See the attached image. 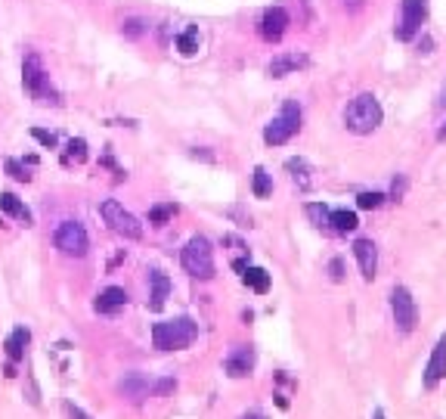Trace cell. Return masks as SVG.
Masks as SVG:
<instances>
[{"label":"cell","mask_w":446,"mask_h":419,"mask_svg":"<svg viewBox=\"0 0 446 419\" xmlns=\"http://www.w3.org/2000/svg\"><path fill=\"white\" fill-rule=\"evenodd\" d=\"M198 338V323L192 317H174L152 326V342L158 351H183Z\"/></svg>","instance_id":"obj_1"},{"label":"cell","mask_w":446,"mask_h":419,"mask_svg":"<svg viewBox=\"0 0 446 419\" xmlns=\"http://www.w3.org/2000/svg\"><path fill=\"white\" fill-rule=\"evenodd\" d=\"M344 124H348L350 134H372V131L381 124V106H378V99L372 97V93H359L354 103L344 109Z\"/></svg>","instance_id":"obj_2"},{"label":"cell","mask_w":446,"mask_h":419,"mask_svg":"<svg viewBox=\"0 0 446 419\" xmlns=\"http://www.w3.org/2000/svg\"><path fill=\"white\" fill-rule=\"evenodd\" d=\"M298 131H301V106H298L295 99H285L282 112H279L267 128H264V143L282 146V143H289Z\"/></svg>","instance_id":"obj_3"},{"label":"cell","mask_w":446,"mask_h":419,"mask_svg":"<svg viewBox=\"0 0 446 419\" xmlns=\"http://www.w3.org/2000/svg\"><path fill=\"white\" fill-rule=\"evenodd\" d=\"M180 261H183L186 274L196 277V279H211L214 277V252H211V243L205 236H192L189 243H186Z\"/></svg>","instance_id":"obj_4"},{"label":"cell","mask_w":446,"mask_h":419,"mask_svg":"<svg viewBox=\"0 0 446 419\" xmlns=\"http://www.w3.org/2000/svg\"><path fill=\"white\" fill-rule=\"evenodd\" d=\"M22 81H25V90L37 99V103H59L56 90L46 84V72L41 65V56L37 53H28L22 63Z\"/></svg>","instance_id":"obj_5"},{"label":"cell","mask_w":446,"mask_h":419,"mask_svg":"<svg viewBox=\"0 0 446 419\" xmlns=\"http://www.w3.org/2000/svg\"><path fill=\"white\" fill-rule=\"evenodd\" d=\"M99 215H103V221L109 224L118 236H124V239H139L143 236V224H139L121 202H115V199H105V202L99 205Z\"/></svg>","instance_id":"obj_6"},{"label":"cell","mask_w":446,"mask_h":419,"mask_svg":"<svg viewBox=\"0 0 446 419\" xmlns=\"http://www.w3.org/2000/svg\"><path fill=\"white\" fill-rule=\"evenodd\" d=\"M53 243H56V249L62 252V255L69 258H84L90 249V239H87V230L81 227L78 221H62L53 233Z\"/></svg>","instance_id":"obj_7"},{"label":"cell","mask_w":446,"mask_h":419,"mask_svg":"<svg viewBox=\"0 0 446 419\" xmlns=\"http://www.w3.org/2000/svg\"><path fill=\"white\" fill-rule=\"evenodd\" d=\"M391 311H394L397 329H400L403 336H409L418 323V308H415V298H412V292L406 289V286H397V289L391 292Z\"/></svg>","instance_id":"obj_8"},{"label":"cell","mask_w":446,"mask_h":419,"mask_svg":"<svg viewBox=\"0 0 446 419\" xmlns=\"http://www.w3.org/2000/svg\"><path fill=\"white\" fill-rule=\"evenodd\" d=\"M424 16H428V0H403V16H400V25H397V38L412 41L418 35V28L424 25Z\"/></svg>","instance_id":"obj_9"},{"label":"cell","mask_w":446,"mask_h":419,"mask_svg":"<svg viewBox=\"0 0 446 419\" xmlns=\"http://www.w3.org/2000/svg\"><path fill=\"white\" fill-rule=\"evenodd\" d=\"M285 28H289V13H285L282 6H270V10L264 13V19H261V35L267 38V41L276 44L279 38L285 35Z\"/></svg>","instance_id":"obj_10"},{"label":"cell","mask_w":446,"mask_h":419,"mask_svg":"<svg viewBox=\"0 0 446 419\" xmlns=\"http://www.w3.org/2000/svg\"><path fill=\"white\" fill-rule=\"evenodd\" d=\"M223 370H226V376H232V379H245V376H251V370H255V351L251 348H236L230 357L223 361Z\"/></svg>","instance_id":"obj_11"},{"label":"cell","mask_w":446,"mask_h":419,"mask_svg":"<svg viewBox=\"0 0 446 419\" xmlns=\"http://www.w3.org/2000/svg\"><path fill=\"white\" fill-rule=\"evenodd\" d=\"M354 255L359 261V270H363V279H375L378 270V249L372 239H357L354 243Z\"/></svg>","instance_id":"obj_12"},{"label":"cell","mask_w":446,"mask_h":419,"mask_svg":"<svg viewBox=\"0 0 446 419\" xmlns=\"http://www.w3.org/2000/svg\"><path fill=\"white\" fill-rule=\"evenodd\" d=\"M307 65H310V59L304 56V53H282V56H276L267 65V75L270 78H285L298 69H307Z\"/></svg>","instance_id":"obj_13"},{"label":"cell","mask_w":446,"mask_h":419,"mask_svg":"<svg viewBox=\"0 0 446 419\" xmlns=\"http://www.w3.org/2000/svg\"><path fill=\"white\" fill-rule=\"evenodd\" d=\"M446 379V336L437 342L434 354L428 361V370H424V388H434Z\"/></svg>","instance_id":"obj_14"},{"label":"cell","mask_w":446,"mask_h":419,"mask_svg":"<svg viewBox=\"0 0 446 419\" xmlns=\"http://www.w3.org/2000/svg\"><path fill=\"white\" fill-rule=\"evenodd\" d=\"M149 283H152V292H149V308L152 311H162L164 302L171 295V277L164 270H149Z\"/></svg>","instance_id":"obj_15"},{"label":"cell","mask_w":446,"mask_h":419,"mask_svg":"<svg viewBox=\"0 0 446 419\" xmlns=\"http://www.w3.org/2000/svg\"><path fill=\"white\" fill-rule=\"evenodd\" d=\"M124 304H128V292H124L121 286H109V289H103L96 295V304H93V308H96L99 314H115Z\"/></svg>","instance_id":"obj_16"},{"label":"cell","mask_w":446,"mask_h":419,"mask_svg":"<svg viewBox=\"0 0 446 419\" xmlns=\"http://www.w3.org/2000/svg\"><path fill=\"white\" fill-rule=\"evenodd\" d=\"M28 338H31V332L25 329V326H19V329H12V336L6 338V357L10 361H22L25 357V345H28Z\"/></svg>","instance_id":"obj_17"},{"label":"cell","mask_w":446,"mask_h":419,"mask_svg":"<svg viewBox=\"0 0 446 419\" xmlns=\"http://www.w3.org/2000/svg\"><path fill=\"white\" fill-rule=\"evenodd\" d=\"M0 211H6L10 217H19V221L25 224V227L31 224V211L25 208V205L19 202V199L12 196V192H0Z\"/></svg>","instance_id":"obj_18"},{"label":"cell","mask_w":446,"mask_h":419,"mask_svg":"<svg viewBox=\"0 0 446 419\" xmlns=\"http://www.w3.org/2000/svg\"><path fill=\"white\" fill-rule=\"evenodd\" d=\"M285 171H289L291 181L301 186V190H310L313 177H310V165L304 162V158H289V162H285Z\"/></svg>","instance_id":"obj_19"},{"label":"cell","mask_w":446,"mask_h":419,"mask_svg":"<svg viewBox=\"0 0 446 419\" xmlns=\"http://www.w3.org/2000/svg\"><path fill=\"white\" fill-rule=\"evenodd\" d=\"M242 279H245V286H251V289L257 292V295H264V292L270 289V274L264 268H251L248 264V268L242 270Z\"/></svg>","instance_id":"obj_20"},{"label":"cell","mask_w":446,"mask_h":419,"mask_svg":"<svg viewBox=\"0 0 446 419\" xmlns=\"http://www.w3.org/2000/svg\"><path fill=\"white\" fill-rule=\"evenodd\" d=\"M329 224H332V230H335V233H354V230L359 227L357 215H354V211H348V208H338V211H332Z\"/></svg>","instance_id":"obj_21"},{"label":"cell","mask_w":446,"mask_h":419,"mask_svg":"<svg viewBox=\"0 0 446 419\" xmlns=\"http://www.w3.org/2000/svg\"><path fill=\"white\" fill-rule=\"evenodd\" d=\"M121 391H124L128 397H134V401H139V397H146L152 388H149V382H146L143 376H137V372H134V376H128V379L121 382Z\"/></svg>","instance_id":"obj_22"},{"label":"cell","mask_w":446,"mask_h":419,"mask_svg":"<svg viewBox=\"0 0 446 419\" xmlns=\"http://www.w3.org/2000/svg\"><path fill=\"white\" fill-rule=\"evenodd\" d=\"M198 44H202V35H198L196 25H189V28H186L183 35L177 38V50L183 53V56H192V53L198 50Z\"/></svg>","instance_id":"obj_23"},{"label":"cell","mask_w":446,"mask_h":419,"mask_svg":"<svg viewBox=\"0 0 446 419\" xmlns=\"http://www.w3.org/2000/svg\"><path fill=\"white\" fill-rule=\"evenodd\" d=\"M307 217L313 221V227H319V230H332V224H329L332 211L325 208V205H319V202H310V205H307Z\"/></svg>","instance_id":"obj_24"},{"label":"cell","mask_w":446,"mask_h":419,"mask_svg":"<svg viewBox=\"0 0 446 419\" xmlns=\"http://www.w3.org/2000/svg\"><path fill=\"white\" fill-rule=\"evenodd\" d=\"M251 192H255L257 199H267L270 192H273V177H270L264 168H255V181H251Z\"/></svg>","instance_id":"obj_25"},{"label":"cell","mask_w":446,"mask_h":419,"mask_svg":"<svg viewBox=\"0 0 446 419\" xmlns=\"http://www.w3.org/2000/svg\"><path fill=\"white\" fill-rule=\"evenodd\" d=\"M174 215H177V208H174L171 202H164V205H152V208H149V224H155V227H164V224H168Z\"/></svg>","instance_id":"obj_26"},{"label":"cell","mask_w":446,"mask_h":419,"mask_svg":"<svg viewBox=\"0 0 446 419\" xmlns=\"http://www.w3.org/2000/svg\"><path fill=\"white\" fill-rule=\"evenodd\" d=\"M381 202H384V192H378V190H372V192H359V196H357V205H359V208H366V211L378 208Z\"/></svg>","instance_id":"obj_27"},{"label":"cell","mask_w":446,"mask_h":419,"mask_svg":"<svg viewBox=\"0 0 446 419\" xmlns=\"http://www.w3.org/2000/svg\"><path fill=\"white\" fill-rule=\"evenodd\" d=\"M121 31H124V38H139L146 31V22L143 19H124V25H121Z\"/></svg>","instance_id":"obj_28"},{"label":"cell","mask_w":446,"mask_h":419,"mask_svg":"<svg viewBox=\"0 0 446 419\" xmlns=\"http://www.w3.org/2000/svg\"><path fill=\"white\" fill-rule=\"evenodd\" d=\"M69 158H75V162H84V158H87V143H84L81 137L69 140Z\"/></svg>","instance_id":"obj_29"},{"label":"cell","mask_w":446,"mask_h":419,"mask_svg":"<svg viewBox=\"0 0 446 419\" xmlns=\"http://www.w3.org/2000/svg\"><path fill=\"white\" fill-rule=\"evenodd\" d=\"M6 171H10V177H16V181H22V183H28V181H31V174L22 168V165L16 162V158H6Z\"/></svg>","instance_id":"obj_30"},{"label":"cell","mask_w":446,"mask_h":419,"mask_svg":"<svg viewBox=\"0 0 446 419\" xmlns=\"http://www.w3.org/2000/svg\"><path fill=\"white\" fill-rule=\"evenodd\" d=\"M31 137H35L37 143H44L46 149H53V146H56V134H50V131H41V128H31Z\"/></svg>","instance_id":"obj_31"},{"label":"cell","mask_w":446,"mask_h":419,"mask_svg":"<svg viewBox=\"0 0 446 419\" xmlns=\"http://www.w3.org/2000/svg\"><path fill=\"white\" fill-rule=\"evenodd\" d=\"M329 270H332V279H335V283H341L344 279V261L341 258H335V261L329 264Z\"/></svg>","instance_id":"obj_32"},{"label":"cell","mask_w":446,"mask_h":419,"mask_svg":"<svg viewBox=\"0 0 446 419\" xmlns=\"http://www.w3.org/2000/svg\"><path fill=\"white\" fill-rule=\"evenodd\" d=\"M174 388H177L174 379H162V382H158L152 391H155V395H168V391H174Z\"/></svg>","instance_id":"obj_33"},{"label":"cell","mask_w":446,"mask_h":419,"mask_svg":"<svg viewBox=\"0 0 446 419\" xmlns=\"http://www.w3.org/2000/svg\"><path fill=\"white\" fill-rule=\"evenodd\" d=\"M65 413H69L71 419H90V416H87V413H84V410H81V407H75V404H71V401H69V404H65Z\"/></svg>","instance_id":"obj_34"},{"label":"cell","mask_w":446,"mask_h":419,"mask_svg":"<svg viewBox=\"0 0 446 419\" xmlns=\"http://www.w3.org/2000/svg\"><path fill=\"white\" fill-rule=\"evenodd\" d=\"M403 192H406V177H397L394 181V199H400Z\"/></svg>","instance_id":"obj_35"},{"label":"cell","mask_w":446,"mask_h":419,"mask_svg":"<svg viewBox=\"0 0 446 419\" xmlns=\"http://www.w3.org/2000/svg\"><path fill=\"white\" fill-rule=\"evenodd\" d=\"M242 419H267V416H264V413H261V410H251V413H245Z\"/></svg>","instance_id":"obj_36"},{"label":"cell","mask_w":446,"mask_h":419,"mask_svg":"<svg viewBox=\"0 0 446 419\" xmlns=\"http://www.w3.org/2000/svg\"><path fill=\"white\" fill-rule=\"evenodd\" d=\"M344 3H348L350 10H359V6H363V0H344Z\"/></svg>","instance_id":"obj_37"},{"label":"cell","mask_w":446,"mask_h":419,"mask_svg":"<svg viewBox=\"0 0 446 419\" xmlns=\"http://www.w3.org/2000/svg\"><path fill=\"white\" fill-rule=\"evenodd\" d=\"M437 103H440V109H446V84H443V90H440V99H437Z\"/></svg>","instance_id":"obj_38"},{"label":"cell","mask_w":446,"mask_h":419,"mask_svg":"<svg viewBox=\"0 0 446 419\" xmlns=\"http://www.w3.org/2000/svg\"><path fill=\"white\" fill-rule=\"evenodd\" d=\"M437 140H446V124H443L440 131H437Z\"/></svg>","instance_id":"obj_39"},{"label":"cell","mask_w":446,"mask_h":419,"mask_svg":"<svg viewBox=\"0 0 446 419\" xmlns=\"http://www.w3.org/2000/svg\"><path fill=\"white\" fill-rule=\"evenodd\" d=\"M372 419H384V410H375V413H372Z\"/></svg>","instance_id":"obj_40"}]
</instances>
